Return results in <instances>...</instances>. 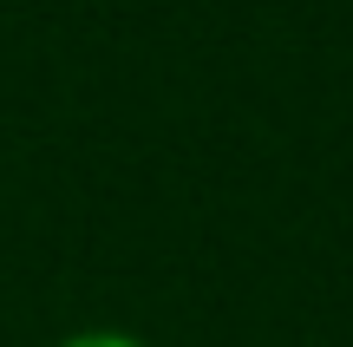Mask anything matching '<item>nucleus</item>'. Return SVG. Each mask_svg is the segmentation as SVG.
Listing matches in <instances>:
<instances>
[{
    "label": "nucleus",
    "instance_id": "obj_1",
    "mask_svg": "<svg viewBox=\"0 0 353 347\" xmlns=\"http://www.w3.org/2000/svg\"><path fill=\"white\" fill-rule=\"evenodd\" d=\"M52 347H151V341L125 335V328H79V335H65V341H52Z\"/></svg>",
    "mask_w": 353,
    "mask_h": 347
}]
</instances>
